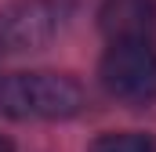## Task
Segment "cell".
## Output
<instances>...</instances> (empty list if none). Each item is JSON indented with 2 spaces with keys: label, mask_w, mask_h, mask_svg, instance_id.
<instances>
[{
  "label": "cell",
  "mask_w": 156,
  "mask_h": 152,
  "mask_svg": "<svg viewBox=\"0 0 156 152\" xmlns=\"http://www.w3.org/2000/svg\"><path fill=\"white\" fill-rule=\"evenodd\" d=\"M91 152H156V138L142 130H120V134H102L94 138Z\"/></svg>",
  "instance_id": "5b68a950"
},
{
  "label": "cell",
  "mask_w": 156,
  "mask_h": 152,
  "mask_svg": "<svg viewBox=\"0 0 156 152\" xmlns=\"http://www.w3.org/2000/svg\"><path fill=\"white\" fill-rule=\"evenodd\" d=\"M66 4L58 0H15L0 11V51H37L62 33Z\"/></svg>",
  "instance_id": "3957f363"
},
{
  "label": "cell",
  "mask_w": 156,
  "mask_h": 152,
  "mask_svg": "<svg viewBox=\"0 0 156 152\" xmlns=\"http://www.w3.org/2000/svg\"><path fill=\"white\" fill-rule=\"evenodd\" d=\"M102 87L127 105H149L156 102V47L153 40H127L109 43L102 65Z\"/></svg>",
  "instance_id": "7a4b0ae2"
},
{
  "label": "cell",
  "mask_w": 156,
  "mask_h": 152,
  "mask_svg": "<svg viewBox=\"0 0 156 152\" xmlns=\"http://www.w3.org/2000/svg\"><path fill=\"white\" fill-rule=\"evenodd\" d=\"M87 102L80 80L66 73L0 76V116L11 119H69Z\"/></svg>",
  "instance_id": "6da1fadb"
},
{
  "label": "cell",
  "mask_w": 156,
  "mask_h": 152,
  "mask_svg": "<svg viewBox=\"0 0 156 152\" xmlns=\"http://www.w3.org/2000/svg\"><path fill=\"white\" fill-rule=\"evenodd\" d=\"M0 152H15V145H11V141H7L4 134H0Z\"/></svg>",
  "instance_id": "8992f818"
},
{
  "label": "cell",
  "mask_w": 156,
  "mask_h": 152,
  "mask_svg": "<svg viewBox=\"0 0 156 152\" xmlns=\"http://www.w3.org/2000/svg\"><path fill=\"white\" fill-rule=\"evenodd\" d=\"M98 26L109 43L153 40L156 33V0H105L98 11Z\"/></svg>",
  "instance_id": "277c9868"
}]
</instances>
